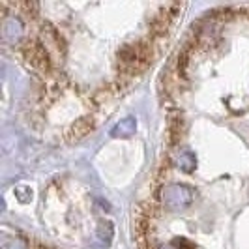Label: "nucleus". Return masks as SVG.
<instances>
[]
</instances>
